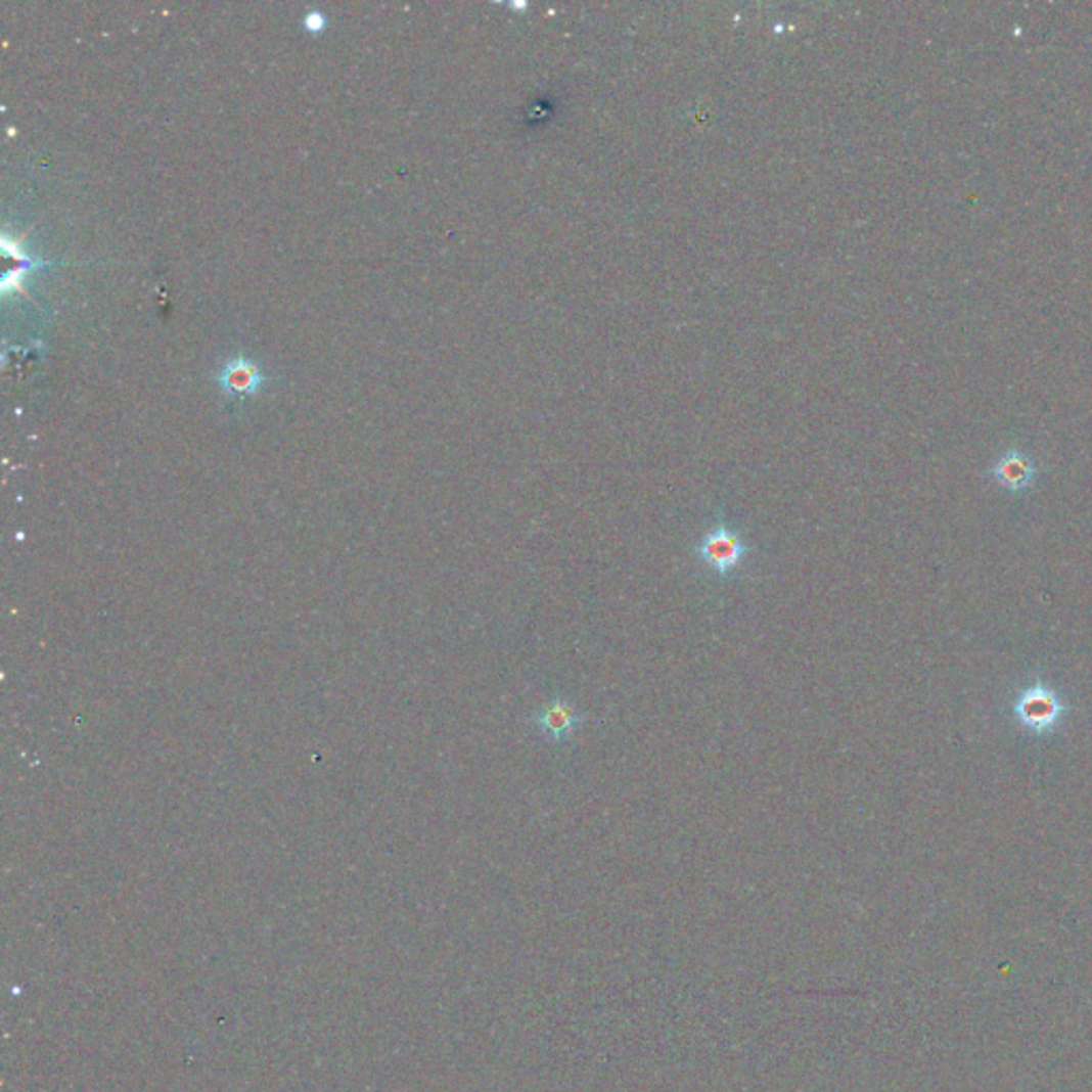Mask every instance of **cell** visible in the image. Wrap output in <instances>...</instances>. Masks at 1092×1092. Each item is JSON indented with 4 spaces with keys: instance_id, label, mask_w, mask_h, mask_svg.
<instances>
[{
    "instance_id": "5",
    "label": "cell",
    "mask_w": 1092,
    "mask_h": 1092,
    "mask_svg": "<svg viewBox=\"0 0 1092 1092\" xmlns=\"http://www.w3.org/2000/svg\"><path fill=\"white\" fill-rule=\"evenodd\" d=\"M261 374L257 365L247 363L243 359L233 361L222 371V384H225L233 393H255L259 389Z\"/></svg>"
},
{
    "instance_id": "1",
    "label": "cell",
    "mask_w": 1092,
    "mask_h": 1092,
    "mask_svg": "<svg viewBox=\"0 0 1092 1092\" xmlns=\"http://www.w3.org/2000/svg\"><path fill=\"white\" fill-rule=\"evenodd\" d=\"M693 555H696L709 575L719 581H730L738 577L744 563H747L752 546L742 538L740 530L726 524V520H715L693 546Z\"/></svg>"
},
{
    "instance_id": "3",
    "label": "cell",
    "mask_w": 1092,
    "mask_h": 1092,
    "mask_svg": "<svg viewBox=\"0 0 1092 1092\" xmlns=\"http://www.w3.org/2000/svg\"><path fill=\"white\" fill-rule=\"evenodd\" d=\"M587 715L581 713L573 702L563 696H553L549 702L542 704L532 715V726L555 744H563L573 738L585 724Z\"/></svg>"
},
{
    "instance_id": "7",
    "label": "cell",
    "mask_w": 1092,
    "mask_h": 1092,
    "mask_svg": "<svg viewBox=\"0 0 1092 1092\" xmlns=\"http://www.w3.org/2000/svg\"><path fill=\"white\" fill-rule=\"evenodd\" d=\"M304 24H306V29H308V31H312V33H318V31H322V29H325V24H327V19H325V15H322L320 11H310V13L306 15Z\"/></svg>"
},
{
    "instance_id": "6",
    "label": "cell",
    "mask_w": 1092,
    "mask_h": 1092,
    "mask_svg": "<svg viewBox=\"0 0 1092 1092\" xmlns=\"http://www.w3.org/2000/svg\"><path fill=\"white\" fill-rule=\"evenodd\" d=\"M21 288H24V269L19 267V269L9 271L3 278V290L11 292V290H21Z\"/></svg>"
},
{
    "instance_id": "4",
    "label": "cell",
    "mask_w": 1092,
    "mask_h": 1092,
    "mask_svg": "<svg viewBox=\"0 0 1092 1092\" xmlns=\"http://www.w3.org/2000/svg\"><path fill=\"white\" fill-rule=\"evenodd\" d=\"M990 476L1009 493H1027L1039 476L1037 463L1020 449L1003 453L990 467Z\"/></svg>"
},
{
    "instance_id": "8",
    "label": "cell",
    "mask_w": 1092,
    "mask_h": 1092,
    "mask_svg": "<svg viewBox=\"0 0 1092 1092\" xmlns=\"http://www.w3.org/2000/svg\"><path fill=\"white\" fill-rule=\"evenodd\" d=\"M3 247H5V253H7V255H11L13 259H27V255H24V253H21V245H19V241H17V239H11V237H9L7 233L3 235Z\"/></svg>"
},
{
    "instance_id": "2",
    "label": "cell",
    "mask_w": 1092,
    "mask_h": 1092,
    "mask_svg": "<svg viewBox=\"0 0 1092 1092\" xmlns=\"http://www.w3.org/2000/svg\"><path fill=\"white\" fill-rule=\"evenodd\" d=\"M1013 717L1027 732L1037 736L1054 734L1062 722L1070 707L1062 700L1060 693L1054 685H1050L1044 679H1037L1035 683L1027 685L1013 702Z\"/></svg>"
}]
</instances>
